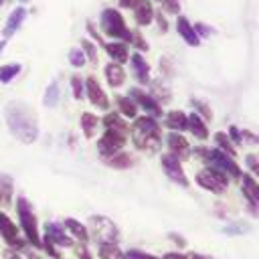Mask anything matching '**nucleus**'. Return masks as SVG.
Returning a JSON list of instances; mask_svg holds the SVG:
<instances>
[{
    "label": "nucleus",
    "mask_w": 259,
    "mask_h": 259,
    "mask_svg": "<svg viewBox=\"0 0 259 259\" xmlns=\"http://www.w3.org/2000/svg\"><path fill=\"white\" fill-rule=\"evenodd\" d=\"M4 119L10 130V134L22 142V144H32L38 138V121L30 105L22 101H10L4 107Z\"/></svg>",
    "instance_id": "obj_1"
},
{
    "label": "nucleus",
    "mask_w": 259,
    "mask_h": 259,
    "mask_svg": "<svg viewBox=\"0 0 259 259\" xmlns=\"http://www.w3.org/2000/svg\"><path fill=\"white\" fill-rule=\"evenodd\" d=\"M132 142L138 150L156 152L160 148V125H158V121L150 115L136 117V121L132 125Z\"/></svg>",
    "instance_id": "obj_2"
},
{
    "label": "nucleus",
    "mask_w": 259,
    "mask_h": 259,
    "mask_svg": "<svg viewBox=\"0 0 259 259\" xmlns=\"http://www.w3.org/2000/svg\"><path fill=\"white\" fill-rule=\"evenodd\" d=\"M16 214H18V223H20V231L24 233L26 243H30L32 247H42L40 235H38V223H36V214L32 210L30 200L24 194H18L16 198Z\"/></svg>",
    "instance_id": "obj_3"
},
{
    "label": "nucleus",
    "mask_w": 259,
    "mask_h": 259,
    "mask_svg": "<svg viewBox=\"0 0 259 259\" xmlns=\"http://www.w3.org/2000/svg\"><path fill=\"white\" fill-rule=\"evenodd\" d=\"M99 26L101 30L111 36V38H119L123 42H132L134 40V32L125 26V20L123 16L119 14V10L115 8H105L101 12V18H99Z\"/></svg>",
    "instance_id": "obj_4"
},
{
    "label": "nucleus",
    "mask_w": 259,
    "mask_h": 259,
    "mask_svg": "<svg viewBox=\"0 0 259 259\" xmlns=\"http://www.w3.org/2000/svg\"><path fill=\"white\" fill-rule=\"evenodd\" d=\"M196 154L202 156L204 162H208L212 168L221 170L223 174L233 176V178H241V168H239V164L233 160V156L221 152L219 148H212V150H202V148H198Z\"/></svg>",
    "instance_id": "obj_5"
},
{
    "label": "nucleus",
    "mask_w": 259,
    "mask_h": 259,
    "mask_svg": "<svg viewBox=\"0 0 259 259\" xmlns=\"http://www.w3.org/2000/svg\"><path fill=\"white\" fill-rule=\"evenodd\" d=\"M196 184L202 186L204 190L214 192V194H223L229 188V176L223 174L221 170L212 168V166H206L196 174Z\"/></svg>",
    "instance_id": "obj_6"
},
{
    "label": "nucleus",
    "mask_w": 259,
    "mask_h": 259,
    "mask_svg": "<svg viewBox=\"0 0 259 259\" xmlns=\"http://www.w3.org/2000/svg\"><path fill=\"white\" fill-rule=\"evenodd\" d=\"M89 227L93 231V239L101 245V243H115L117 241V227L105 219V217H91L89 219Z\"/></svg>",
    "instance_id": "obj_7"
},
{
    "label": "nucleus",
    "mask_w": 259,
    "mask_h": 259,
    "mask_svg": "<svg viewBox=\"0 0 259 259\" xmlns=\"http://www.w3.org/2000/svg\"><path fill=\"white\" fill-rule=\"evenodd\" d=\"M0 237L4 239V243L8 245V249H14V251L26 249V239H22L18 235V227L2 210H0Z\"/></svg>",
    "instance_id": "obj_8"
},
{
    "label": "nucleus",
    "mask_w": 259,
    "mask_h": 259,
    "mask_svg": "<svg viewBox=\"0 0 259 259\" xmlns=\"http://www.w3.org/2000/svg\"><path fill=\"white\" fill-rule=\"evenodd\" d=\"M125 140H127V136L117 134V132H111V130H105V134L97 140V152L103 158H109V156L121 152V148L125 146Z\"/></svg>",
    "instance_id": "obj_9"
},
{
    "label": "nucleus",
    "mask_w": 259,
    "mask_h": 259,
    "mask_svg": "<svg viewBox=\"0 0 259 259\" xmlns=\"http://www.w3.org/2000/svg\"><path fill=\"white\" fill-rule=\"evenodd\" d=\"M160 162H162V168H164V172H166V176L172 180V182H176V184H180V186H188L190 182H188V178H186V174H184V170H182V166H180V160L174 156V154H162V158H160Z\"/></svg>",
    "instance_id": "obj_10"
},
{
    "label": "nucleus",
    "mask_w": 259,
    "mask_h": 259,
    "mask_svg": "<svg viewBox=\"0 0 259 259\" xmlns=\"http://www.w3.org/2000/svg\"><path fill=\"white\" fill-rule=\"evenodd\" d=\"M130 97L136 101V105H140L146 113H150V117H160V115H162L160 103H158L152 95H148L146 91H142V89H138V87H132V89H130Z\"/></svg>",
    "instance_id": "obj_11"
},
{
    "label": "nucleus",
    "mask_w": 259,
    "mask_h": 259,
    "mask_svg": "<svg viewBox=\"0 0 259 259\" xmlns=\"http://www.w3.org/2000/svg\"><path fill=\"white\" fill-rule=\"evenodd\" d=\"M85 93H87L89 101H91L97 109H107V107H109V99H107L105 91L101 89V85L97 83L95 77H87V79H85Z\"/></svg>",
    "instance_id": "obj_12"
},
{
    "label": "nucleus",
    "mask_w": 259,
    "mask_h": 259,
    "mask_svg": "<svg viewBox=\"0 0 259 259\" xmlns=\"http://www.w3.org/2000/svg\"><path fill=\"white\" fill-rule=\"evenodd\" d=\"M45 237L59 247H73V239L65 233V227L59 223H45Z\"/></svg>",
    "instance_id": "obj_13"
},
{
    "label": "nucleus",
    "mask_w": 259,
    "mask_h": 259,
    "mask_svg": "<svg viewBox=\"0 0 259 259\" xmlns=\"http://www.w3.org/2000/svg\"><path fill=\"white\" fill-rule=\"evenodd\" d=\"M168 148H170V154H174L178 160H184L190 156V146H188L186 138L178 132H172L168 136Z\"/></svg>",
    "instance_id": "obj_14"
},
{
    "label": "nucleus",
    "mask_w": 259,
    "mask_h": 259,
    "mask_svg": "<svg viewBox=\"0 0 259 259\" xmlns=\"http://www.w3.org/2000/svg\"><path fill=\"white\" fill-rule=\"evenodd\" d=\"M176 30H178V34L182 36V40H184L188 47H198V45H200V36L196 34V30H194V26L188 22V18L178 16V20H176Z\"/></svg>",
    "instance_id": "obj_15"
},
{
    "label": "nucleus",
    "mask_w": 259,
    "mask_h": 259,
    "mask_svg": "<svg viewBox=\"0 0 259 259\" xmlns=\"http://www.w3.org/2000/svg\"><path fill=\"white\" fill-rule=\"evenodd\" d=\"M132 8H134V18L140 26H148L154 20V6L150 0H138Z\"/></svg>",
    "instance_id": "obj_16"
},
{
    "label": "nucleus",
    "mask_w": 259,
    "mask_h": 259,
    "mask_svg": "<svg viewBox=\"0 0 259 259\" xmlns=\"http://www.w3.org/2000/svg\"><path fill=\"white\" fill-rule=\"evenodd\" d=\"M24 18H26V8H22V6H18V8H14L12 12H10V16H8V20H6V24H4V28H2V34H4V38H10L20 26H22V22H24Z\"/></svg>",
    "instance_id": "obj_17"
},
{
    "label": "nucleus",
    "mask_w": 259,
    "mask_h": 259,
    "mask_svg": "<svg viewBox=\"0 0 259 259\" xmlns=\"http://www.w3.org/2000/svg\"><path fill=\"white\" fill-rule=\"evenodd\" d=\"M241 184H243V194L249 200V204L259 206V182L251 174H241Z\"/></svg>",
    "instance_id": "obj_18"
},
{
    "label": "nucleus",
    "mask_w": 259,
    "mask_h": 259,
    "mask_svg": "<svg viewBox=\"0 0 259 259\" xmlns=\"http://www.w3.org/2000/svg\"><path fill=\"white\" fill-rule=\"evenodd\" d=\"M130 63H132V69H134V75L140 83H148L150 81V65L146 63V59L140 55V53H134L130 57Z\"/></svg>",
    "instance_id": "obj_19"
},
{
    "label": "nucleus",
    "mask_w": 259,
    "mask_h": 259,
    "mask_svg": "<svg viewBox=\"0 0 259 259\" xmlns=\"http://www.w3.org/2000/svg\"><path fill=\"white\" fill-rule=\"evenodd\" d=\"M105 53L111 57V63H125L130 59V51L125 42H103Z\"/></svg>",
    "instance_id": "obj_20"
},
{
    "label": "nucleus",
    "mask_w": 259,
    "mask_h": 259,
    "mask_svg": "<svg viewBox=\"0 0 259 259\" xmlns=\"http://www.w3.org/2000/svg\"><path fill=\"white\" fill-rule=\"evenodd\" d=\"M166 127H170V130H178V134L180 132H184V130H188V115L184 113V111H168L166 113Z\"/></svg>",
    "instance_id": "obj_21"
},
{
    "label": "nucleus",
    "mask_w": 259,
    "mask_h": 259,
    "mask_svg": "<svg viewBox=\"0 0 259 259\" xmlns=\"http://www.w3.org/2000/svg\"><path fill=\"white\" fill-rule=\"evenodd\" d=\"M103 125H105V130H111V132H117V134H123V136L130 134V125L125 123V119L119 113H107L103 117Z\"/></svg>",
    "instance_id": "obj_22"
},
{
    "label": "nucleus",
    "mask_w": 259,
    "mask_h": 259,
    "mask_svg": "<svg viewBox=\"0 0 259 259\" xmlns=\"http://www.w3.org/2000/svg\"><path fill=\"white\" fill-rule=\"evenodd\" d=\"M105 79L111 87H119L125 81V71L121 69L119 63H109V65H105Z\"/></svg>",
    "instance_id": "obj_23"
},
{
    "label": "nucleus",
    "mask_w": 259,
    "mask_h": 259,
    "mask_svg": "<svg viewBox=\"0 0 259 259\" xmlns=\"http://www.w3.org/2000/svg\"><path fill=\"white\" fill-rule=\"evenodd\" d=\"M188 130H190V134H192L194 138H198V140H206V138H208V130H206L204 119H202L198 113H194V111L188 115Z\"/></svg>",
    "instance_id": "obj_24"
},
{
    "label": "nucleus",
    "mask_w": 259,
    "mask_h": 259,
    "mask_svg": "<svg viewBox=\"0 0 259 259\" xmlns=\"http://www.w3.org/2000/svg\"><path fill=\"white\" fill-rule=\"evenodd\" d=\"M63 227L77 239V241H81V243H87L89 241V233H87V227L85 225H81L77 219H65V223H63Z\"/></svg>",
    "instance_id": "obj_25"
},
{
    "label": "nucleus",
    "mask_w": 259,
    "mask_h": 259,
    "mask_svg": "<svg viewBox=\"0 0 259 259\" xmlns=\"http://www.w3.org/2000/svg\"><path fill=\"white\" fill-rule=\"evenodd\" d=\"M14 194V182L8 174H0V206H10Z\"/></svg>",
    "instance_id": "obj_26"
},
{
    "label": "nucleus",
    "mask_w": 259,
    "mask_h": 259,
    "mask_svg": "<svg viewBox=\"0 0 259 259\" xmlns=\"http://www.w3.org/2000/svg\"><path fill=\"white\" fill-rule=\"evenodd\" d=\"M115 103H117V107H119V115L121 117H136L138 115V105H136V101L130 97V95H117L115 97Z\"/></svg>",
    "instance_id": "obj_27"
},
{
    "label": "nucleus",
    "mask_w": 259,
    "mask_h": 259,
    "mask_svg": "<svg viewBox=\"0 0 259 259\" xmlns=\"http://www.w3.org/2000/svg\"><path fill=\"white\" fill-rule=\"evenodd\" d=\"M79 123H81L83 136H85L87 140H91V138L97 134V125H99V119H97V115H93V113L85 111V113H81V119H79Z\"/></svg>",
    "instance_id": "obj_28"
},
{
    "label": "nucleus",
    "mask_w": 259,
    "mask_h": 259,
    "mask_svg": "<svg viewBox=\"0 0 259 259\" xmlns=\"http://www.w3.org/2000/svg\"><path fill=\"white\" fill-rule=\"evenodd\" d=\"M105 164L111 166V168H117V170H125V168L134 166V156L127 154V152H117V154L105 158Z\"/></svg>",
    "instance_id": "obj_29"
},
{
    "label": "nucleus",
    "mask_w": 259,
    "mask_h": 259,
    "mask_svg": "<svg viewBox=\"0 0 259 259\" xmlns=\"http://www.w3.org/2000/svg\"><path fill=\"white\" fill-rule=\"evenodd\" d=\"M97 253H99V259H125L123 251L115 243H101L97 247Z\"/></svg>",
    "instance_id": "obj_30"
},
{
    "label": "nucleus",
    "mask_w": 259,
    "mask_h": 259,
    "mask_svg": "<svg viewBox=\"0 0 259 259\" xmlns=\"http://www.w3.org/2000/svg\"><path fill=\"white\" fill-rule=\"evenodd\" d=\"M214 144H217V148H219L221 152H225V154H229V156H235V154H237L233 142L229 140V136H227L225 132H217V134H214Z\"/></svg>",
    "instance_id": "obj_31"
},
{
    "label": "nucleus",
    "mask_w": 259,
    "mask_h": 259,
    "mask_svg": "<svg viewBox=\"0 0 259 259\" xmlns=\"http://www.w3.org/2000/svg\"><path fill=\"white\" fill-rule=\"evenodd\" d=\"M59 83L57 81H51L49 83V87H47V91H45V97H42V103H45V107H55L57 103H59Z\"/></svg>",
    "instance_id": "obj_32"
},
{
    "label": "nucleus",
    "mask_w": 259,
    "mask_h": 259,
    "mask_svg": "<svg viewBox=\"0 0 259 259\" xmlns=\"http://www.w3.org/2000/svg\"><path fill=\"white\" fill-rule=\"evenodd\" d=\"M20 65L18 63H8V65H2L0 67V83H10L18 73H20Z\"/></svg>",
    "instance_id": "obj_33"
},
{
    "label": "nucleus",
    "mask_w": 259,
    "mask_h": 259,
    "mask_svg": "<svg viewBox=\"0 0 259 259\" xmlns=\"http://www.w3.org/2000/svg\"><path fill=\"white\" fill-rule=\"evenodd\" d=\"M251 231V225L249 223H243V221H237V223H231L227 227H223V233L225 235H245Z\"/></svg>",
    "instance_id": "obj_34"
},
{
    "label": "nucleus",
    "mask_w": 259,
    "mask_h": 259,
    "mask_svg": "<svg viewBox=\"0 0 259 259\" xmlns=\"http://www.w3.org/2000/svg\"><path fill=\"white\" fill-rule=\"evenodd\" d=\"M71 89H73V97L75 99H83V95H85V81L79 75H73L71 77Z\"/></svg>",
    "instance_id": "obj_35"
},
{
    "label": "nucleus",
    "mask_w": 259,
    "mask_h": 259,
    "mask_svg": "<svg viewBox=\"0 0 259 259\" xmlns=\"http://www.w3.org/2000/svg\"><path fill=\"white\" fill-rule=\"evenodd\" d=\"M85 53L81 51V49H71L69 51V63L75 67V69H81L83 65H85Z\"/></svg>",
    "instance_id": "obj_36"
},
{
    "label": "nucleus",
    "mask_w": 259,
    "mask_h": 259,
    "mask_svg": "<svg viewBox=\"0 0 259 259\" xmlns=\"http://www.w3.org/2000/svg\"><path fill=\"white\" fill-rule=\"evenodd\" d=\"M190 105L194 107V113L202 115L204 119H212V111H210V107H208L206 103H202V101H198V99H190Z\"/></svg>",
    "instance_id": "obj_37"
},
{
    "label": "nucleus",
    "mask_w": 259,
    "mask_h": 259,
    "mask_svg": "<svg viewBox=\"0 0 259 259\" xmlns=\"http://www.w3.org/2000/svg\"><path fill=\"white\" fill-rule=\"evenodd\" d=\"M81 51L85 53V59H89L91 63H97V49L91 40H81Z\"/></svg>",
    "instance_id": "obj_38"
},
{
    "label": "nucleus",
    "mask_w": 259,
    "mask_h": 259,
    "mask_svg": "<svg viewBox=\"0 0 259 259\" xmlns=\"http://www.w3.org/2000/svg\"><path fill=\"white\" fill-rule=\"evenodd\" d=\"M123 255H125V259H158L156 255L146 253V251H140V249H127Z\"/></svg>",
    "instance_id": "obj_39"
},
{
    "label": "nucleus",
    "mask_w": 259,
    "mask_h": 259,
    "mask_svg": "<svg viewBox=\"0 0 259 259\" xmlns=\"http://www.w3.org/2000/svg\"><path fill=\"white\" fill-rule=\"evenodd\" d=\"M245 164L255 176H259V154H247L245 156Z\"/></svg>",
    "instance_id": "obj_40"
},
{
    "label": "nucleus",
    "mask_w": 259,
    "mask_h": 259,
    "mask_svg": "<svg viewBox=\"0 0 259 259\" xmlns=\"http://www.w3.org/2000/svg\"><path fill=\"white\" fill-rule=\"evenodd\" d=\"M229 136H231L229 140H233L235 144H241V142H243V134L239 132L237 125H231V127H229Z\"/></svg>",
    "instance_id": "obj_41"
},
{
    "label": "nucleus",
    "mask_w": 259,
    "mask_h": 259,
    "mask_svg": "<svg viewBox=\"0 0 259 259\" xmlns=\"http://www.w3.org/2000/svg\"><path fill=\"white\" fill-rule=\"evenodd\" d=\"M192 26H194V30H196V34H198V36H208V34L212 32V28L204 26L202 22H198V24H192Z\"/></svg>",
    "instance_id": "obj_42"
},
{
    "label": "nucleus",
    "mask_w": 259,
    "mask_h": 259,
    "mask_svg": "<svg viewBox=\"0 0 259 259\" xmlns=\"http://www.w3.org/2000/svg\"><path fill=\"white\" fill-rule=\"evenodd\" d=\"M77 255H79V259H91V253L87 251V243H79Z\"/></svg>",
    "instance_id": "obj_43"
},
{
    "label": "nucleus",
    "mask_w": 259,
    "mask_h": 259,
    "mask_svg": "<svg viewBox=\"0 0 259 259\" xmlns=\"http://www.w3.org/2000/svg\"><path fill=\"white\" fill-rule=\"evenodd\" d=\"M162 4L166 6V10H168V12H178V8H180L178 0H162Z\"/></svg>",
    "instance_id": "obj_44"
},
{
    "label": "nucleus",
    "mask_w": 259,
    "mask_h": 259,
    "mask_svg": "<svg viewBox=\"0 0 259 259\" xmlns=\"http://www.w3.org/2000/svg\"><path fill=\"white\" fill-rule=\"evenodd\" d=\"M2 259H24V257H22L18 251H14V249H4Z\"/></svg>",
    "instance_id": "obj_45"
},
{
    "label": "nucleus",
    "mask_w": 259,
    "mask_h": 259,
    "mask_svg": "<svg viewBox=\"0 0 259 259\" xmlns=\"http://www.w3.org/2000/svg\"><path fill=\"white\" fill-rule=\"evenodd\" d=\"M164 259H186V255L176 253V251H170V253H166V255H164Z\"/></svg>",
    "instance_id": "obj_46"
},
{
    "label": "nucleus",
    "mask_w": 259,
    "mask_h": 259,
    "mask_svg": "<svg viewBox=\"0 0 259 259\" xmlns=\"http://www.w3.org/2000/svg\"><path fill=\"white\" fill-rule=\"evenodd\" d=\"M170 239H174V241H176V245H180V247H184V245H186L184 237H180V235H174V233H170Z\"/></svg>",
    "instance_id": "obj_47"
},
{
    "label": "nucleus",
    "mask_w": 259,
    "mask_h": 259,
    "mask_svg": "<svg viewBox=\"0 0 259 259\" xmlns=\"http://www.w3.org/2000/svg\"><path fill=\"white\" fill-rule=\"evenodd\" d=\"M186 259H212V257L202 255V253H190V255H186Z\"/></svg>",
    "instance_id": "obj_48"
},
{
    "label": "nucleus",
    "mask_w": 259,
    "mask_h": 259,
    "mask_svg": "<svg viewBox=\"0 0 259 259\" xmlns=\"http://www.w3.org/2000/svg\"><path fill=\"white\" fill-rule=\"evenodd\" d=\"M136 2H138V0H119V6H121V8H132Z\"/></svg>",
    "instance_id": "obj_49"
},
{
    "label": "nucleus",
    "mask_w": 259,
    "mask_h": 259,
    "mask_svg": "<svg viewBox=\"0 0 259 259\" xmlns=\"http://www.w3.org/2000/svg\"><path fill=\"white\" fill-rule=\"evenodd\" d=\"M158 22H160V28H162V30H166V28H168V26H166V20H164L162 16H158Z\"/></svg>",
    "instance_id": "obj_50"
},
{
    "label": "nucleus",
    "mask_w": 259,
    "mask_h": 259,
    "mask_svg": "<svg viewBox=\"0 0 259 259\" xmlns=\"http://www.w3.org/2000/svg\"><path fill=\"white\" fill-rule=\"evenodd\" d=\"M28 259H42L40 255H36V253H28Z\"/></svg>",
    "instance_id": "obj_51"
},
{
    "label": "nucleus",
    "mask_w": 259,
    "mask_h": 259,
    "mask_svg": "<svg viewBox=\"0 0 259 259\" xmlns=\"http://www.w3.org/2000/svg\"><path fill=\"white\" fill-rule=\"evenodd\" d=\"M4 47H6V40H0V53L4 51Z\"/></svg>",
    "instance_id": "obj_52"
},
{
    "label": "nucleus",
    "mask_w": 259,
    "mask_h": 259,
    "mask_svg": "<svg viewBox=\"0 0 259 259\" xmlns=\"http://www.w3.org/2000/svg\"><path fill=\"white\" fill-rule=\"evenodd\" d=\"M2 4H4V0H0V6H2Z\"/></svg>",
    "instance_id": "obj_53"
},
{
    "label": "nucleus",
    "mask_w": 259,
    "mask_h": 259,
    "mask_svg": "<svg viewBox=\"0 0 259 259\" xmlns=\"http://www.w3.org/2000/svg\"><path fill=\"white\" fill-rule=\"evenodd\" d=\"M22 2H28V0H22Z\"/></svg>",
    "instance_id": "obj_54"
},
{
    "label": "nucleus",
    "mask_w": 259,
    "mask_h": 259,
    "mask_svg": "<svg viewBox=\"0 0 259 259\" xmlns=\"http://www.w3.org/2000/svg\"><path fill=\"white\" fill-rule=\"evenodd\" d=\"M158 2H162V0H158Z\"/></svg>",
    "instance_id": "obj_55"
}]
</instances>
